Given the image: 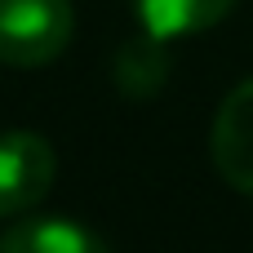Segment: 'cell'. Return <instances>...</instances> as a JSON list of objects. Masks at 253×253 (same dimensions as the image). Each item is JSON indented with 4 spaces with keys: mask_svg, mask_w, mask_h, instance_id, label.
I'll return each instance as SVG.
<instances>
[{
    "mask_svg": "<svg viewBox=\"0 0 253 253\" xmlns=\"http://www.w3.org/2000/svg\"><path fill=\"white\" fill-rule=\"evenodd\" d=\"M71 0H0V62L44 67L71 40Z\"/></svg>",
    "mask_w": 253,
    "mask_h": 253,
    "instance_id": "6da1fadb",
    "label": "cell"
},
{
    "mask_svg": "<svg viewBox=\"0 0 253 253\" xmlns=\"http://www.w3.org/2000/svg\"><path fill=\"white\" fill-rule=\"evenodd\" d=\"M58 178V156L49 138L31 129H9L0 133V218H22L31 213Z\"/></svg>",
    "mask_w": 253,
    "mask_h": 253,
    "instance_id": "7a4b0ae2",
    "label": "cell"
},
{
    "mask_svg": "<svg viewBox=\"0 0 253 253\" xmlns=\"http://www.w3.org/2000/svg\"><path fill=\"white\" fill-rule=\"evenodd\" d=\"M209 156L227 187L253 196V76L222 98L209 129Z\"/></svg>",
    "mask_w": 253,
    "mask_h": 253,
    "instance_id": "3957f363",
    "label": "cell"
},
{
    "mask_svg": "<svg viewBox=\"0 0 253 253\" xmlns=\"http://www.w3.org/2000/svg\"><path fill=\"white\" fill-rule=\"evenodd\" d=\"M0 253H107V245L71 218H22L0 231Z\"/></svg>",
    "mask_w": 253,
    "mask_h": 253,
    "instance_id": "277c9868",
    "label": "cell"
},
{
    "mask_svg": "<svg viewBox=\"0 0 253 253\" xmlns=\"http://www.w3.org/2000/svg\"><path fill=\"white\" fill-rule=\"evenodd\" d=\"M133 9H138L142 31L169 44V40L200 36V31L218 27L236 9V0H133Z\"/></svg>",
    "mask_w": 253,
    "mask_h": 253,
    "instance_id": "5b68a950",
    "label": "cell"
},
{
    "mask_svg": "<svg viewBox=\"0 0 253 253\" xmlns=\"http://www.w3.org/2000/svg\"><path fill=\"white\" fill-rule=\"evenodd\" d=\"M116 84H120V93L125 98H151V93H160V84H165V76H169V53H165V40H156V36H138V40H129L120 53H116Z\"/></svg>",
    "mask_w": 253,
    "mask_h": 253,
    "instance_id": "8992f818",
    "label": "cell"
}]
</instances>
